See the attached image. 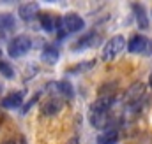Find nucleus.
<instances>
[{"mask_svg":"<svg viewBox=\"0 0 152 144\" xmlns=\"http://www.w3.org/2000/svg\"><path fill=\"white\" fill-rule=\"evenodd\" d=\"M32 44H34V42L30 40V37L18 35V37H14V39L7 44V53H9V56H12V58L25 56V55L30 51Z\"/></svg>","mask_w":152,"mask_h":144,"instance_id":"nucleus-3","label":"nucleus"},{"mask_svg":"<svg viewBox=\"0 0 152 144\" xmlns=\"http://www.w3.org/2000/svg\"><path fill=\"white\" fill-rule=\"evenodd\" d=\"M124 48H126V39H124V37L122 35L112 37V39L104 44L103 53H101V58H103L104 62H110V60H113L115 56H118V55L124 51Z\"/></svg>","mask_w":152,"mask_h":144,"instance_id":"nucleus-5","label":"nucleus"},{"mask_svg":"<svg viewBox=\"0 0 152 144\" xmlns=\"http://www.w3.org/2000/svg\"><path fill=\"white\" fill-rule=\"evenodd\" d=\"M99 40H101V37L97 35L96 32H90V34H87L85 37H81L78 42H76L75 46H73V49H87V48H94V46H97L99 44Z\"/></svg>","mask_w":152,"mask_h":144,"instance_id":"nucleus-9","label":"nucleus"},{"mask_svg":"<svg viewBox=\"0 0 152 144\" xmlns=\"http://www.w3.org/2000/svg\"><path fill=\"white\" fill-rule=\"evenodd\" d=\"M117 141H118V132L113 130V128L106 130L104 134H101L97 137V144H115Z\"/></svg>","mask_w":152,"mask_h":144,"instance_id":"nucleus-16","label":"nucleus"},{"mask_svg":"<svg viewBox=\"0 0 152 144\" xmlns=\"http://www.w3.org/2000/svg\"><path fill=\"white\" fill-rule=\"evenodd\" d=\"M0 56H2V51H0Z\"/></svg>","mask_w":152,"mask_h":144,"instance_id":"nucleus-22","label":"nucleus"},{"mask_svg":"<svg viewBox=\"0 0 152 144\" xmlns=\"http://www.w3.org/2000/svg\"><path fill=\"white\" fill-rule=\"evenodd\" d=\"M53 86V90H57L60 95H62V99H73V95H75V90H73V86L67 83V81H58V83H51Z\"/></svg>","mask_w":152,"mask_h":144,"instance_id":"nucleus-15","label":"nucleus"},{"mask_svg":"<svg viewBox=\"0 0 152 144\" xmlns=\"http://www.w3.org/2000/svg\"><path fill=\"white\" fill-rule=\"evenodd\" d=\"M83 27H85L83 18H80L78 14H67L64 18H58L57 32H58V37L62 39V37H67L75 32H80Z\"/></svg>","mask_w":152,"mask_h":144,"instance_id":"nucleus-2","label":"nucleus"},{"mask_svg":"<svg viewBox=\"0 0 152 144\" xmlns=\"http://www.w3.org/2000/svg\"><path fill=\"white\" fill-rule=\"evenodd\" d=\"M67 144H78V139H71V141H69Z\"/></svg>","mask_w":152,"mask_h":144,"instance_id":"nucleus-20","label":"nucleus"},{"mask_svg":"<svg viewBox=\"0 0 152 144\" xmlns=\"http://www.w3.org/2000/svg\"><path fill=\"white\" fill-rule=\"evenodd\" d=\"M62 107H64L62 99L51 97V99H48V102H44V104H42L41 111H42V114H44V116H53V114H57Z\"/></svg>","mask_w":152,"mask_h":144,"instance_id":"nucleus-10","label":"nucleus"},{"mask_svg":"<svg viewBox=\"0 0 152 144\" xmlns=\"http://www.w3.org/2000/svg\"><path fill=\"white\" fill-rule=\"evenodd\" d=\"M0 74L2 76H5L7 79H11V77H14V72H12V67L7 63V62H4V60H0Z\"/></svg>","mask_w":152,"mask_h":144,"instance_id":"nucleus-17","label":"nucleus"},{"mask_svg":"<svg viewBox=\"0 0 152 144\" xmlns=\"http://www.w3.org/2000/svg\"><path fill=\"white\" fill-rule=\"evenodd\" d=\"M127 51L131 55H143V56H152V39H147L143 35L131 37L127 44Z\"/></svg>","mask_w":152,"mask_h":144,"instance_id":"nucleus-4","label":"nucleus"},{"mask_svg":"<svg viewBox=\"0 0 152 144\" xmlns=\"http://www.w3.org/2000/svg\"><path fill=\"white\" fill-rule=\"evenodd\" d=\"M39 19H41V27L44 32H55L57 30V25H58V18L51 16V14H39Z\"/></svg>","mask_w":152,"mask_h":144,"instance_id":"nucleus-13","label":"nucleus"},{"mask_svg":"<svg viewBox=\"0 0 152 144\" xmlns=\"http://www.w3.org/2000/svg\"><path fill=\"white\" fill-rule=\"evenodd\" d=\"M133 11H134V16H136L138 28H140V30H147V28H149V19H147L145 7L140 5V4H133Z\"/></svg>","mask_w":152,"mask_h":144,"instance_id":"nucleus-12","label":"nucleus"},{"mask_svg":"<svg viewBox=\"0 0 152 144\" xmlns=\"http://www.w3.org/2000/svg\"><path fill=\"white\" fill-rule=\"evenodd\" d=\"M149 86L152 88V74H151V77H149Z\"/></svg>","mask_w":152,"mask_h":144,"instance_id":"nucleus-21","label":"nucleus"},{"mask_svg":"<svg viewBox=\"0 0 152 144\" xmlns=\"http://www.w3.org/2000/svg\"><path fill=\"white\" fill-rule=\"evenodd\" d=\"M143 99H145V84L140 83V81L134 83L133 86H129L124 93V102L129 107H138Z\"/></svg>","mask_w":152,"mask_h":144,"instance_id":"nucleus-6","label":"nucleus"},{"mask_svg":"<svg viewBox=\"0 0 152 144\" xmlns=\"http://www.w3.org/2000/svg\"><path fill=\"white\" fill-rule=\"evenodd\" d=\"M37 97H39V95H36V97H34V99H32V100H30V102H28V104L25 106V107H23V112H21V114H27V112H28V109H30L32 106H34V102L37 100Z\"/></svg>","mask_w":152,"mask_h":144,"instance_id":"nucleus-19","label":"nucleus"},{"mask_svg":"<svg viewBox=\"0 0 152 144\" xmlns=\"http://www.w3.org/2000/svg\"><path fill=\"white\" fill-rule=\"evenodd\" d=\"M23 91H14V93H11V95H7L4 100H2V107L5 109H16L20 107L21 104H23Z\"/></svg>","mask_w":152,"mask_h":144,"instance_id":"nucleus-11","label":"nucleus"},{"mask_svg":"<svg viewBox=\"0 0 152 144\" xmlns=\"http://www.w3.org/2000/svg\"><path fill=\"white\" fill-rule=\"evenodd\" d=\"M41 58H42V62L48 63V65L57 63V60H58V48H57V46H46V48L42 49Z\"/></svg>","mask_w":152,"mask_h":144,"instance_id":"nucleus-14","label":"nucleus"},{"mask_svg":"<svg viewBox=\"0 0 152 144\" xmlns=\"http://www.w3.org/2000/svg\"><path fill=\"white\" fill-rule=\"evenodd\" d=\"M37 12H39V4L37 2L23 4V5H20V9H18V14H20V18H21L23 21H32V19L37 16Z\"/></svg>","mask_w":152,"mask_h":144,"instance_id":"nucleus-8","label":"nucleus"},{"mask_svg":"<svg viewBox=\"0 0 152 144\" xmlns=\"http://www.w3.org/2000/svg\"><path fill=\"white\" fill-rule=\"evenodd\" d=\"M16 28V19L9 12H0V37H5L7 34L14 32Z\"/></svg>","mask_w":152,"mask_h":144,"instance_id":"nucleus-7","label":"nucleus"},{"mask_svg":"<svg viewBox=\"0 0 152 144\" xmlns=\"http://www.w3.org/2000/svg\"><path fill=\"white\" fill-rule=\"evenodd\" d=\"M27 77H30V76H32V74H34V76H36V74H37V65H32V63H30V65H28V67H27Z\"/></svg>","mask_w":152,"mask_h":144,"instance_id":"nucleus-18","label":"nucleus"},{"mask_svg":"<svg viewBox=\"0 0 152 144\" xmlns=\"http://www.w3.org/2000/svg\"><path fill=\"white\" fill-rule=\"evenodd\" d=\"M113 106V97L112 95H104L99 97L88 111V120L96 128H104L108 123V114H110V107Z\"/></svg>","mask_w":152,"mask_h":144,"instance_id":"nucleus-1","label":"nucleus"}]
</instances>
